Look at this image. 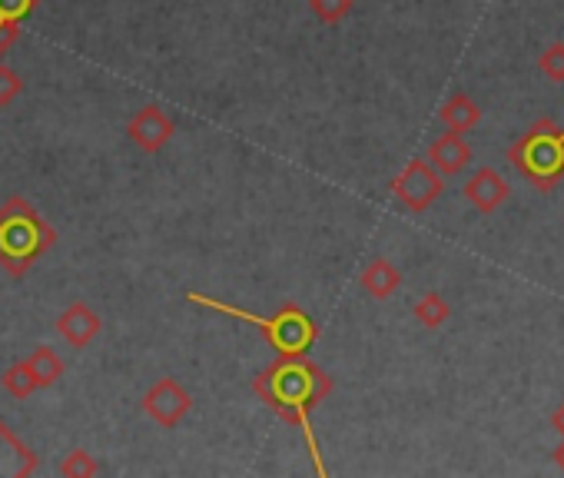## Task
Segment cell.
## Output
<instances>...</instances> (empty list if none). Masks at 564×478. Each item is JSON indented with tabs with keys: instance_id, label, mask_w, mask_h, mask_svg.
I'll return each mask as SVG.
<instances>
[{
	"instance_id": "1",
	"label": "cell",
	"mask_w": 564,
	"mask_h": 478,
	"mask_svg": "<svg viewBox=\"0 0 564 478\" xmlns=\"http://www.w3.org/2000/svg\"><path fill=\"white\" fill-rule=\"evenodd\" d=\"M335 382L325 369H319L316 363H309L306 356H279V363L266 366L256 379H253V392L256 399L273 409L283 422L296 425L302 435H306V448L312 455V468L319 475H325V462H322V452H319V442H316V432H312V409L319 402H325L332 396Z\"/></svg>"
},
{
	"instance_id": "2",
	"label": "cell",
	"mask_w": 564,
	"mask_h": 478,
	"mask_svg": "<svg viewBox=\"0 0 564 478\" xmlns=\"http://www.w3.org/2000/svg\"><path fill=\"white\" fill-rule=\"evenodd\" d=\"M57 243V230L24 197H11L0 207V266L11 279H24L27 269Z\"/></svg>"
},
{
	"instance_id": "3",
	"label": "cell",
	"mask_w": 564,
	"mask_h": 478,
	"mask_svg": "<svg viewBox=\"0 0 564 478\" xmlns=\"http://www.w3.org/2000/svg\"><path fill=\"white\" fill-rule=\"evenodd\" d=\"M186 302L193 305H203V309H213V312H223V315H233V319H243V323H253L263 340L286 359L292 356H306L316 340H319V326L316 319L296 305V302H283L273 315H259V312H250V309H236L230 302H220L213 296H203V292H186Z\"/></svg>"
},
{
	"instance_id": "4",
	"label": "cell",
	"mask_w": 564,
	"mask_h": 478,
	"mask_svg": "<svg viewBox=\"0 0 564 478\" xmlns=\"http://www.w3.org/2000/svg\"><path fill=\"white\" fill-rule=\"evenodd\" d=\"M515 170L531 180L538 190H551L561 180V130L551 120H538L515 146H511Z\"/></svg>"
},
{
	"instance_id": "5",
	"label": "cell",
	"mask_w": 564,
	"mask_h": 478,
	"mask_svg": "<svg viewBox=\"0 0 564 478\" xmlns=\"http://www.w3.org/2000/svg\"><path fill=\"white\" fill-rule=\"evenodd\" d=\"M392 193L406 210L425 213L445 193V177L429 164V159H412V164H406V170L392 180Z\"/></svg>"
},
{
	"instance_id": "6",
	"label": "cell",
	"mask_w": 564,
	"mask_h": 478,
	"mask_svg": "<svg viewBox=\"0 0 564 478\" xmlns=\"http://www.w3.org/2000/svg\"><path fill=\"white\" fill-rule=\"evenodd\" d=\"M140 409H143V415H150L156 425H163V429H176L186 415H190V409H193V396L183 389V382H179V379L163 376V379H156V382L143 392Z\"/></svg>"
},
{
	"instance_id": "7",
	"label": "cell",
	"mask_w": 564,
	"mask_h": 478,
	"mask_svg": "<svg viewBox=\"0 0 564 478\" xmlns=\"http://www.w3.org/2000/svg\"><path fill=\"white\" fill-rule=\"evenodd\" d=\"M126 136H130V143L140 146L143 153H159V149L176 136V123H173V116H169L163 107L146 103V107H140V110L130 116Z\"/></svg>"
},
{
	"instance_id": "8",
	"label": "cell",
	"mask_w": 564,
	"mask_h": 478,
	"mask_svg": "<svg viewBox=\"0 0 564 478\" xmlns=\"http://www.w3.org/2000/svg\"><path fill=\"white\" fill-rule=\"evenodd\" d=\"M57 333L64 343H70L74 349H87L100 333H103V319L93 305H87L84 299L70 302L60 315H57Z\"/></svg>"
},
{
	"instance_id": "9",
	"label": "cell",
	"mask_w": 564,
	"mask_h": 478,
	"mask_svg": "<svg viewBox=\"0 0 564 478\" xmlns=\"http://www.w3.org/2000/svg\"><path fill=\"white\" fill-rule=\"evenodd\" d=\"M465 200L478 210V213H495L508 197H511V187H508V180L498 174V170H491V167H482L468 184H465Z\"/></svg>"
},
{
	"instance_id": "10",
	"label": "cell",
	"mask_w": 564,
	"mask_h": 478,
	"mask_svg": "<svg viewBox=\"0 0 564 478\" xmlns=\"http://www.w3.org/2000/svg\"><path fill=\"white\" fill-rule=\"evenodd\" d=\"M429 164L442 177H458L472 164V146L465 143L462 133L449 130V133H442V136L432 140V146H429Z\"/></svg>"
},
{
	"instance_id": "11",
	"label": "cell",
	"mask_w": 564,
	"mask_h": 478,
	"mask_svg": "<svg viewBox=\"0 0 564 478\" xmlns=\"http://www.w3.org/2000/svg\"><path fill=\"white\" fill-rule=\"evenodd\" d=\"M41 468V458L31 445H24L14 429L0 419V475H18V478H27Z\"/></svg>"
},
{
	"instance_id": "12",
	"label": "cell",
	"mask_w": 564,
	"mask_h": 478,
	"mask_svg": "<svg viewBox=\"0 0 564 478\" xmlns=\"http://www.w3.org/2000/svg\"><path fill=\"white\" fill-rule=\"evenodd\" d=\"M358 286H362L372 299H389V296H396L399 286H402V269H399L392 259H386V256H375V259H368V266L358 273Z\"/></svg>"
},
{
	"instance_id": "13",
	"label": "cell",
	"mask_w": 564,
	"mask_h": 478,
	"mask_svg": "<svg viewBox=\"0 0 564 478\" xmlns=\"http://www.w3.org/2000/svg\"><path fill=\"white\" fill-rule=\"evenodd\" d=\"M439 116H442V123H445L449 130H455V133H468V130H475V126L482 123V110H478V103H475L468 93H455V97L439 110Z\"/></svg>"
},
{
	"instance_id": "14",
	"label": "cell",
	"mask_w": 564,
	"mask_h": 478,
	"mask_svg": "<svg viewBox=\"0 0 564 478\" xmlns=\"http://www.w3.org/2000/svg\"><path fill=\"white\" fill-rule=\"evenodd\" d=\"M24 363H27V369H31L37 389H51V386H57V379L64 376V359H60L51 346H37Z\"/></svg>"
},
{
	"instance_id": "15",
	"label": "cell",
	"mask_w": 564,
	"mask_h": 478,
	"mask_svg": "<svg viewBox=\"0 0 564 478\" xmlns=\"http://www.w3.org/2000/svg\"><path fill=\"white\" fill-rule=\"evenodd\" d=\"M412 315H416V323H422L425 330H442L449 319H452V305L445 296L439 292H425L416 305H412Z\"/></svg>"
},
{
	"instance_id": "16",
	"label": "cell",
	"mask_w": 564,
	"mask_h": 478,
	"mask_svg": "<svg viewBox=\"0 0 564 478\" xmlns=\"http://www.w3.org/2000/svg\"><path fill=\"white\" fill-rule=\"evenodd\" d=\"M0 386H4V392L14 396V399H31L37 392V382H34V376H31V369H27L24 359L0 373Z\"/></svg>"
},
{
	"instance_id": "17",
	"label": "cell",
	"mask_w": 564,
	"mask_h": 478,
	"mask_svg": "<svg viewBox=\"0 0 564 478\" xmlns=\"http://www.w3.org/2000/svg\"><path fill=\"white\" fill-rule=\"evenodd\" d=\"M355 8V0H309V11L316 21H322L325 27H335L342 24Z\"/></svg>"
},
{
	"instance_id": "18",
	"label": "cell",
	"mask_w": 564,
	"mask_h": 478,
	"mask_svg": "<svg viewBox=\"0 0 564 478\" xmlns=\"http://www.w3.org/2000/svg\"><path fill=\"white\" fill-rule=\"evenodd\" d=\"M100 471V465H97V458L87 452V448H74L70 455H64V462H60V475L64 478H93Z\"/></svg>"
},
{
	"instance_id": "19",
	"label": "cell",
	"mask_w": 564,
	"mask_h": 478,
	"mask_svg": "<svg viewBox=\"0 0 564 478\" xmlns=\"http://www.w3.org/2000/svg\"><path fill=\"white\" fill-rule=\"evenodd\" d=\"M538 70L551 80V84H564V41L548 44L538 57Z\"/></svg>"
},
{
	"instance_id": "20",
	"label": "cell",
	"mask_w": 564,
	"mask_h": 478,
	"mask_svg": "<svg viewBox=\"0 0 564 478\" xmlns=\"http://www.w3.org/2000/svg\"><path fill=\"white\" fill-rule=\"evenodd\" d=\"M21 93H24V77L14 67H8L4 60H0V110L11 107Z\"/></svg>"
},
{
	"instance_id": "21",
	"label": "cell",
	"mask_w": 564,
	"mask_h": 478,
	"mask_svg": "<svg viewBox=\"0 0 564 478\" xmlns=\"http://www.w3.org/2000/svg\"><path fill=\"white\" fill-rule=\"evenodd\" d=\"M37 4H41V0H0V18L24 24L37 11Z\"/></svg>"
},
{
	"instance_id": "22",
	"label": "cell",
	"mask_w": 564,
	"mask_h": 478,
	"mask_svg": "<svg viewBox=\"0 0 564 478\" xmlns=\"http://www.w3.org/2000/svg\"><path fill=\"white\" fill-rule=\"evenodd\" d=\"M21 41V24L18 21H4L0 18V60L8 57V51Z\"/></svg>"
},
{
	"instance_id": "23",
	"label": "cell",
	"mask_w": 564,
	"mask_h": 478,
	"mask_svg": "<svg viewBox=\"0 0 564 478\" xmlns=\"http://www.w3.org/2000/svg\"><path fill=\"white\" fill-rule=\"evenodd\" d=\"M551 425H554V429L561 432V438H564V402L554 409V415H551Z\"/></svg>"
},
{
	"instance_id": "24",
	"label": "cell",
	"mask_w": 564,
	"mask_h": 478,
	"mask_svg": "<svg viewBox=\"0 0 564 478\" xmlns=\"http://www.w3.org/2000/svg\"><path fill=\"white\" fill-rule=\"evenodd\" d=\"M554 462H557V468H564V442L557 445V452H554Z\"/></svg>"
},
{
	"instance_id": "25",
	"label": "cell",
	"mask_w": 564,
	"mask_h": 478,
	"mask_svg": "<svg viewBox=\"0 0 564 478\" xmlns=\"http://www.w3.org/2000/svg\"><path fill=\"white\" fill-rule=\"evenodd\" d=\"M561 177H564V133H561Z\"/></svg>"
}]
</instances>
